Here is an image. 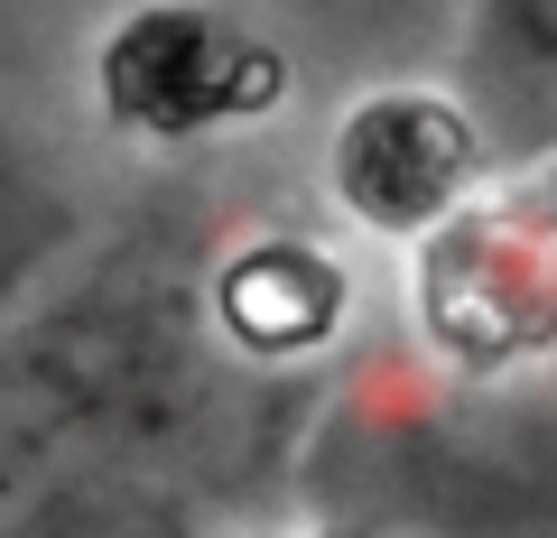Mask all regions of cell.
Masks as SVG:
<instances>
[{
	"label": "cell",
	"instance_id": "cell-1",
	"mask_svg": "<svg viewBox=\"0 0 557 538\" xmlns=\"http://www.w3.org/2000/svg\"><path fill=\"white\" fill-rule=\"evenodd\" d=\"M288 102V47L214 0H131L94 38V112L139 149L251 130Z\"/></svg>",
	"mask_w": 557,
	"mask_h": 538
},
{
	"label": "cell",
	"instance_id": "cell-2",
	"mask_svg": "<svg viewBox=\"0 0 557 538\" xmlns=\"http://www.w3.org/2000/svg\"><path fill=\"white\" fill-rule=\"evenodd\" d=\"M483 177H493V130L446 84H372L344 102L335 140H325L335 214L381 241L446 233L465 204H483Z\"/></svg>",
	"mask_w": 557,
	"mask_h": 538
},
{
	"label": "cell",
	"instance_id": "cell-3",
	"mask_svg": "<svg viewBox=\"0 0 557 538\" xmlns=\"http://www.w3.org/2000/svg\"><path fill=\"white\" fill-rule=\"evenodd\" d=\"M418 325L483 380L557 353V251L530 196H483L418 241Z\"/></svg>",
	"mask_w": 557,
	"mask_h": 538
},
{
	"label": "cell",
	"instance_id": "cell-4",
	"mask_svg": "<svg viewBox=\"0 0 557 538\" xmlns=\"http://www.w3.org/2000/svg\"><path fill=\"white\" fill-rule=\"evenodd\" d=\"M214 316L242 353H317L344 325V270L317 241H251L214 270Z\"/></svg>",
	"mask_w": 557,
	"mask_h": 538
},
{
	"label": "cell",
	"instance_id": "cell-5",
	"mask_svg": "<svg viewBox=\"0 0 557 538\" xmlns=\"http://www.w3.org/2000/svg\"><path fill=\"white\" fill-rule=\"evenodd\" d=\"M75 251V186L0 121V316H20Z\"/></svg>",
	"mask_w": 557,
	"mask_h": 538
},
{
	"label": "cell",
	"instance_id": "cell-6",
	"mask_svg": "<svg viewBox=\"0 0 557 538\" xmlns=\"http://www.w3.org/2000/svg\"><path fill=\"white\" fill-rule=\"evenodd\" d=\"M483 47H502L520 84L557 93V0H483Z\"/></svg>",
	"mask_w": 557,
	"mask_h": 538
},
{
	"label": "cell",
	"instance_id": "cell-7",
	"mask_svg": "<svg viewBox=\"0 0 557 538\" xmlns=\"http://www.w3.org/2000/svg\"><path fill=\"white\" fill-rule=\"evenodd\" d=\"M20 538H205V529L159 520L149 501H57V511H38Z\"/></svg>",
	"mask_w": 557,
	"mask_h": 538
},
{
	"label": "cell",
	"instance_id": "cell-8",
	"mask_svg": "<svg viewBox=\"0 0 557 538\" xmlns=\"http://www.w3.org/2000/svg\"><path fill=\"white\" fill-rule=\"evenodd\" d=\"M530 204H539V223H548V251H557V159H548V186H539Z\"/></svg>",
	"mask_w": 557,
	"mask_h": 538
}]
</instances>
